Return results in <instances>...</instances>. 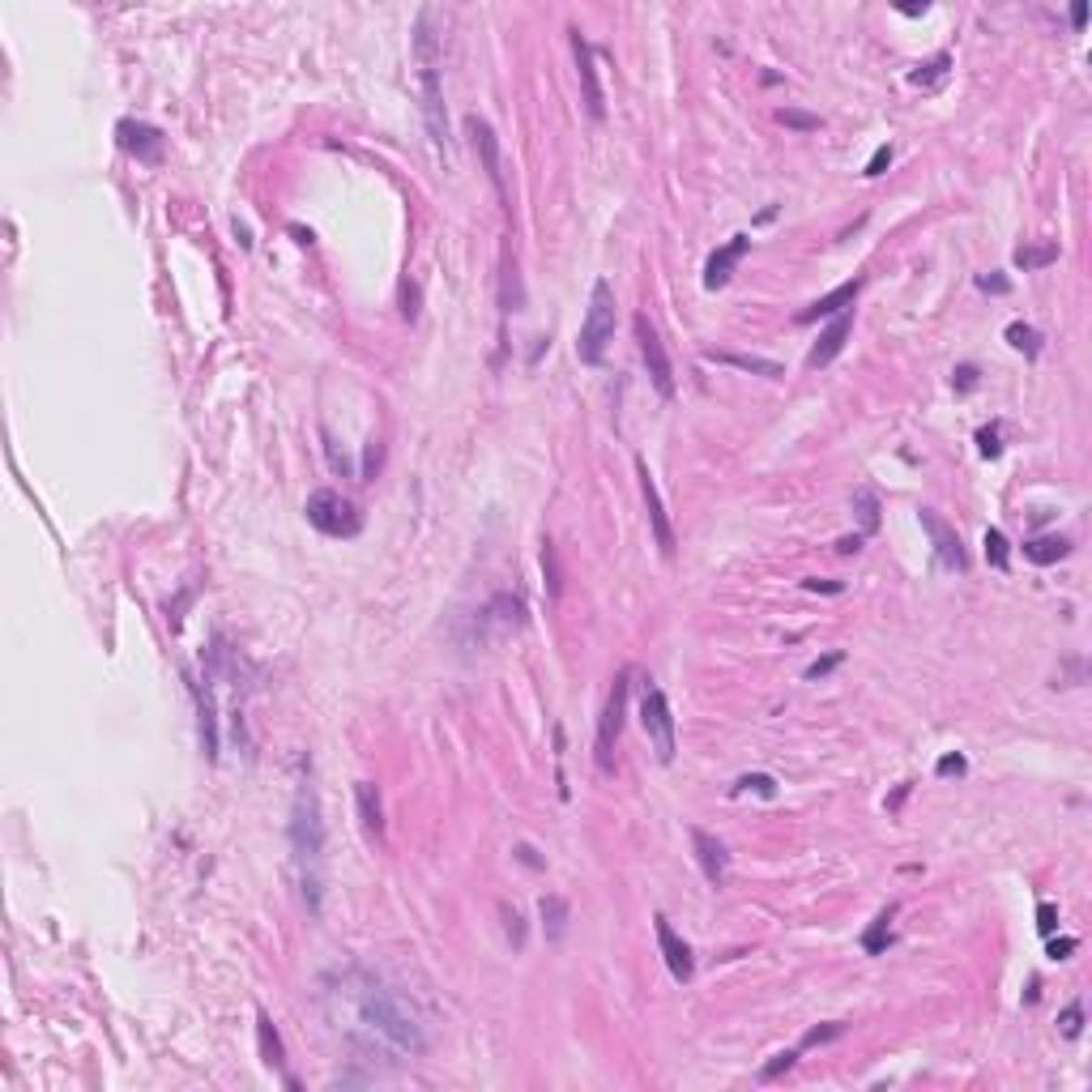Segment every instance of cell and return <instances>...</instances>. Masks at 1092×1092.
<instances>
[{
    "label": "cell",
    "mask_w": 1092,
    "mask_h": 1092,
    "mask_svg": "<svg viewBox=\"0 0 1092 1092\" xmlns=\"http://www.w3.org/2000/svg\"><path fill=\"white\" fill-rule=\"evenodd\" d=\"M290 850H295L299 883H303V901L308 914L320 917V892H325V819H320V798L312 777H303L295 790V806H290Z\"/></svg>",
    "instance_id": "1"
},
{
    "label": "cell",
    "mask_w": 1092,
    "mask_h": 1092,
    "mask_svg": "<svg viewBox=\"0 0 1092 1092\" xmlns=\"http://www.w3.org/2000/svg\"><path fill=\"white\" fill-rule=\"evenodd\" d=\"M354 1007H359V1020L393 1049H401V1054H423L427 1049V1033H423L419 1015L410 1012L406 999L398 990H388L385 982L363 977V986L354 994Z\"/></svg>",
    "instance_id": "2"
},
{
    "label": "cell",
    "mask_w": 1092,
    "mask_h": 1092,
    "mask_svg": "<svg viewBox=\"0 0 1092 1092\" xmlns=\"http://www.w3.org/2000/svg\"><path fill=\"white\" fill-rule=\"evenodd\" d=\"M610 342H615V287L607 277H597L589 290V312L581 320V337H576V359L597 367L607 359Z\"/></svg>",
    "instance_id": "3"
},
{
    "label": "cell",
    "mask_w": 1092,
    "mask_h": 1092,
    "mask_svg": "<svg viewBox=\"0 0 1092 1092\" xmlns=\"http://www.w3.org/2000/svg\"><path fill=\"white\" fill-rule=\"evenodd\" d=\"M303 512H308V525H316L325 538H354V534L363 530L359 508H354L342 491H333V486L312 491L308 504H303Z\"/></svg>",
    "instance_id": "4"
},
{
    "label": "cell",
    "mask_w": 1092,
    "mask_h": 1092,
    "mask_svg": "<svg viewBox=\"0 0 1092 1092\" xmlns=\"http://www.w3.org/2000/svg\"><path fill=\"white\" fill-rule=\"evenodd\" d=\"M640 726L649 734L653 751L662 764H674V751H679V734H674V713H670V700L657 683H644V695H640Z\"/></svg>",
    "instance_id": "5"
},
{
    "label": "cell",
    "mask_w": 1092,
    "mask_h": 1092,
    "mask_svg": "<svg viewBox=\"0 0 1092 1092\" xmlns=\"http://www.w3.org/2000/svg\"><path fill=\"white\" fill-rule=\"evenodd\" d=\"M628 687L632 670H619L615 683H610L607 708H602V721H597V768L602 773H615V742L623 734V718H628Z\"/></svg>",
    "instance_id": "6"
},
{
    "label": "cell",
    "mask_w": 1092,
    "mask_h": 1092,
    "mask_svg": "<svg viewBox=\"0 0 1092 1092\" xmlns=\"http://www.w3.org/2000/svg\"><path fill=\"white\" fill-rule=\"evenodd\" d=\"M632 329H636V346H640V359H644V367H649L653 388H657V393H662V398L670 401V398H674V367H670V354H666L662 333L653 329L644 312H640V316L632 320Z\"/></svg>",
    "instance_id": "7"
},
{
    "label": "cell",
    "mask_w": 1092,
    "mask_h": 1092,
    "mask_svg": "<svg viewBox=\"0 0 1092 1092\" xmlns=\"http://www.w3.org/2000/svg\"><path fill=\"white\" fill-rule=\"evenodd\" d=\"M568 39H572V55H576V78H581V94H585V111L589 120H607V94H602V81H597V60L589 39L576 26H568Z\"/></svg>",
    "instance_id": "8"
},
{
    "label": "cell",
    "mask_w": 1092,
    "mask_h": 1092,
    "mask_svg": "<svg viewBox=\"0 0 1092 1092\" xmlns=\"http://www.w3.org/2000/svg\"><path fill=\"white\" fill-rule=\"evenodd\" d=\"M917 521H922V530L930 534V546H935V559L948 568V572H969V551H964V542H960L956 525H948V521L939 517L935 508H922L917 512Z\"/></svg>",
    "instance_id": "9"
},
{
    "label": "cell",
    "mask_w": 1092,
    "mask_h": 1092,
    "mask_svg": "<svg viewBox=\"0 0 1092 1092\" xmlns=\"http://www.w3.org/2000/svg\"><path fill=\"white\" fill-rule=\"evenodd\" d=\"M465 133H470V141H474L478 158H483V171L486 179H491V188H496V197L508 201V188H504V163H499V137L496 129L483 120V116H465Z\"/></svg>",
    "instance_id": "10"
},
{
    "label": "cell",
    "mask_w": 1092,
    "mask_h": 1092,
    "mask_svg": "<svg viewBox=\"0 0 1092 1092\" xmlns=\"http://www.w3.org/2000/svg\"><path fill=\"white\" fill-rule=\"evenodd\" d=\"M636 474H640V496H644V508H649L653 542H657V551L670 559V555H674V525H670V517H666L662 491H657V483H653V474H649V465H644V461H636Z\"/></svg>",
    "instance_id": "11"
},
{
    "label": "cell",
    "mask_w": 1092,
    "mask_h": 1092,
    "mask_svg": "<svg viewBox=\"0 0 1092 1092\" xmlns=\"http://www.w3.org/2000/svg\"><path fill=\"white\" fill-rule=\"evenodd\" d=\"M653 930H657V948H662V960H666V969H670V977L679 986H687L695 977V956H692V948H687L683 939L674 935V926H670V917L666 914H657L653 917Z\"/></svg>",
    "instance_id": "12"
},
{
    "label": "cell",
    "mask_w": 1092,
    "mask_h": 1092,
    "mask_svg": "<svg viewBox=\"0 0 1092 1092\" xmlns=\"http://www.w3.org/2000/svg\"><path fill=\"white\" fill-rule=\"evenodd\" d=\"M116 137H120V145L137 158V163H163V133H158L154 124L120 120L116 124Z\"/></svg>",
    "instance_id": "13"
},
{
    "label": "cell",
    "mask_w": 1092,
    "mask_h": 1092,
    "mask_svg": "<svg viewBox=\"0 0 1092 1092\" xmlns=\"http://www.w3.org/2000/svg\"><path fill=\"white\" fill-rule=\"evenodd\" d=\"M692 850H695V862H700L705 879L713 883V888H726V871H730L726 845H721L713 832H705V828H692Z\"/></svg>",
    "instance_id": "14"
},
{
    "label": "cell",
    "mask_w": 1092,
    "mask_h": 1092,
    "mask_svg": "<svg viewBox=\"0 0 1092 1092\" xmlns=\"http://www.w3.org/2000/svg\"><path fill=\"white\" fill-rule=\"evenodd\" d=\"M850 333H853V308H845L840 316H832V325H828L824 333H819V342L811 346V354H806V367H828L840 350H845Z\"/></svg>",
    "instance_id": "15"
},
{
    "label": "cell",
    "mask_w": 1092,
    "mask_h": 1092,
    "mask_svg": "<svg viewBox=\"0 0 1092 1092\" xmlns=\"http://www.w3.org/2000/svg\"><path fill=\"white\" fill-rule=\"evenodd\" d=\"M747 248H751V239L747 235H734L730 243H721L718 252L708 256V265H705V287L708 290H721L734 277V269H739V261L747 256Z\"/></svg>",
    "instance_id": "16"
},
{
    "label": "cell",
    "mask_w": 1092,
    "mask_h": 1092,
    "mask_svg": "<svg viewBox=\"0 0 1092 1092\" xmlns=\"http://www.w3.org/2000/svg\"><path fill=\"white\" fill-rule=\"evenodd\" d=\"M858 290H862V277H853V282H840L837 290H828L824 299H816V303H811V308H803L794 320H798V325H816V320H824V316H840L845 308H853Z\"/></svg>",
    "instance_id": "17"
},
{
    "label": "cell",
    "mask_w": 1092,
    "mask_h": 1092,
    "mask_svg": "<svg viewBox=\"0 0 1092 1092\" xmlns=\"http://www.w3.org/2000/svg\"><path fill=\"white\" fill-rule=\"evenodd\" d=\"M192 695H197V713H201V747H205L210 760H218V713H214V692L192 679Z\"/></svg>",
    "instance_id": "18"
},
{
    "label": "cell",
    "mask_w": 1092,
    "mask_h": 1092,
    "mask_svg": "<svg viewBox=\"0 0 1092 1092\" xmlns=\"http://www.w3.org/2000/svg\"><path fill=\"white\" fill-rule=\"evenodd\" d=\"M705 359H713V363H726V367H739V372H751V375H768V380H777V375H785V367L777 363V359H764V354H734V350H708Z\"/></svg>",
    "instance_id": "19"
},
{
    "label": "cell",
    "mask_w": 1092,
    "mask_h": 1092,
    "mask_svg": "<svg viewBox=\"0 0 1092 1092\" xmlns=\"http://www.w3.org/2000/svg\"><path fill=\"white\" fill-rule=\"evenodd\" d=\"M354 803H359V819H363L367 832H385V806H380V790L375 781H359L354 785Z\"/></svg>",
    "instance_id": "20"
},
{
    "label": "cell",
    "mask_w": 1092,
    "mask_h": 1092,
    "mask_svg": "<svg viewBox=\"0 0 1092 1092\" xmlns=\"http://www.w3.org/2000/svg\"><path fill=\"white\" fill-rule=\"evenodd\" d=\"M1071 555V542L1059 538V534H1041V538H1028L1025 542V559L1037 563V568H1049V563H1059Z\"/></svg>",
    "instance_id": "21"
},
{
    "label": "cell",
    "mask_w": 1092,
    "mask_h": 1092,
    "mask_svg": "<svg viewBox=\"0 0 1092 1092\" xmlns=\"http://www.w3.org/2000/svg\"><path fill=\"white\" fill-rule=\"evenodd\" d=\"M892 917H896V905H883L871 926L862 930V951H866V956H883V951L892 948Z\"/></svg>",
    "instance_id": "22"
},
{
    "label": "cell",
    "mask_w": 1092,
    "mask_h": 1092,
    "mask_svg": "<svg viewBox=\"0 0 1092 1092\" xmlns=\"http://www.w3.org/2000/svg\"><path fill=\"white\" fill-rule=\"evenodd\" d=\"M256 1041H261V1059H265V1067H274V1071L287 1067V1049H282V1037H277L269 1012H256Z\"/></svg>",
    "instance_id": "23"
},
{
    "label": "cell",
    "mask_w": 1092,
    "mask_h": 1092,
    "mask_svg": "<svg viewBox=\"0 0 1092 1092\" xmlns=\"http://www.w3.org/2000/svg\"><path fill=\"white\" fill-rule=\"evenodd\" d=\"M538 914H542V930H546V939H551V943H559L563 930H568V917H572L568 901H563V896H555V892H551V896H542Z\"/></svg>",
    "instance_id": "24"
},
{
    "label": "cell",
    "mask_w": 1092,
    "mask_h": 1092,
    "mask_svg": "<svg viewBox=\"0 0 1092 1092\" xmlns=\"http://www.w3.org/2000/svg\"><path fill=\"white\" fill-rule=\"evenodd\" d=\"M1012 261H1015V269L1037 274V269H1046V265H1054V261H1059V243H1020Z\"/></svg>",
    "instance_id": "25"
},
{
    "label": "cell",
    "mask_w": 1092,
    "mask_h": 1092,
    "mask_svg": "<svg viewBox=\"0 0 1092 1092\" xmlns=\"http://www.w3.org/2000/svg\"><path fill=\"white\" fill-rule=\"evenodd\" d=\"M499 303L504 312H525V287H521V274H517V256L504 248V287H499Z\"/></svg>",
    "instance_id": "26"
},
{
    "label": "cell",
    "mask_w": 1092,
    "mask_h": 1092,
    "mask_svg": "<svg viewBox=\"0 0 1092 1092\" xmlns=\"http://www.w3.org/2000/svg\"><path fill=\"white\" fill-rule=\"evenodd\" d=\"M483 615L496 619L499 628H521V623H525V602H521L517 594H496V597H491V607H486Z\"/></svg>",
    "instance_id": "27"
},
{
    "label": "cell",
    "mask_w": 1092,
    "mask_h": 1092,
    "mask_svg": "<svg viewBox=\"0 0 1092 1092\" xmlns=\"http://www.w3.org/2000/svg\"><path fill=\"white\" fill-rule=\"evenodd\" d=\"M948 68H951V52H935L930 60H922V65L909 73V86H939V81L948 78Z\"/></svg>",
    "instance_id": "28"
},
{
    "label": "cell",
    "mask_w": 1092,
    "mask_h": 1092,
    "mask_svg": "<svg viewBox=\"0 0 1092 1092\" xmlns=\"http://www.w3.org/2000/svg\"><path fill=\"white\" fill-rule=\"evenodd\" d=\"M853 512H858L862 538H871V534H879V496H875L871 486H862V491H853Z\"/></svg>",
    "instance_id": "29"
},
{
    "label": "cell",
    "mask_w": 1092,
    "mask_h": 1092,
    "mask_svg": "<svg viewBox=\"0 0 1092 1092\" xmlns=\"http://www.w3.org/2000/svg\"><path fill=\"white\" fill-rule=\"evenodd\" d=\"M1007 342L1025 354V359H1037L1041 354V333L1033 329V325H1025V320H1012V325H1007Z\"/></svg>",
    "instance_id": "30"
},
{
    "label": "cell",
    "mask_w": 1092,
    "mask_h": 1092,
    "mask_svg": "<svg viewBox=\"0 0 1092 1092\" xmlns=\"http://www.w3.org/2000/svg\"><path fill=\"white\" fill-rule=\"evenodd\" d=\"M982 546H986V563H990L994 572H1007V568H1012V546H1007L1003 530H986Z\"/></svg>",
    "instance_id": "31"
},
{
    "label": "cell",
    "mask_w": 1092,
    "mask_h": 1092,
    "mask_svg": "<svg viewBox=\"0 0 1092 1092\" xmlns=\"http://www.w3.org/2000/svg\"><path fill=\"white\" fill-rule=\"evenodd\" d=\"M777 124L794 129V133H819V129H824V120L811 116V111H803V107H781L777 111Z\"/></svg>",
    "instance_id": "32"
},
{
    "label": "cell",
    "mask_w": 1092,
    "mask_h": 1092,
    "mask_svg": "<svg viewBox=\"0 0 1092 1092\" xmlns=\"http://www.w3.org/2000/svg\"><path fill=\"white\" fill-rule=\"evenodd\" d=\"M542 576H546V597H551V602H559L563 576H559V555H555L551 542H542Z\"/></svg>",
    "instance_id": "33"
},
{
    "label": "cell",
    "mask_w": 1092,
    "mask_h": 1092,
    "mask_svg": "<svg viewBox=\"0 0 1092 1092\" xmlns=\"http://www.w3.org/2000/svg\"><path fill=\"white\" fill-rule=\"evenodd\" d=\"M794 1062H798V1046H794V1049H777L773 1059H768V1062L760 1067V1080H764V1084L781 1080V1075H785L790 1067H794Z\"/></svg>",
    "instance_id": "34"
},
{
    "label": "cell",
    "mask_w": 1092,
    "mask_h": 1092,
    "mask_svg": "<svg viewBox=\"0 0 1092 1092\" xmlns=\"http://www.w3.org/2000/svg\"><path fill=\"white\" fill-rule=\"evenodd\" d=\"M840 1033H845V1025H837V1020H832V1025L811 1028V1033H806V1037L798 1041V1054H803V1049H816V1046H828V1041H837Z\"/></svg>",
    "instance_id": "35"
},
{
    "label": "cell",
    "mask_w": 1092,
    "mask_h": 1092,
    "mask_svg": "<svg viewBox=\"0 0 1092 1092\" xmlns=\"http://www.w3.org/2000/svg\"><path fill=\"white\" fill-rule=\"evenodd\" d=\"M747 790H755L760 798H777V781L768 773H751V777H739V785H734V794H747Z\"/></svg>",
    "instance_id": "36"
},
{
    "label": "cell",
    "mask_w": 1092,
    "mask_h": 1092,
    "mask_svg": "<svg viewBox=\"0 0 1092 1092\" xmlns=\"http://www.w3.org/2000/svg\"><path fill=\"white\" fill-rule=\"evenodd\" d=\"M1059 1033L1062 1037H1080L1084 1033V1003H1071V1007H1062V1015H1059Z\"/></svg>",
    "instance_id": "37"
},
{
    "label": "cell",
    "mask_w": 1092,
    "mask_h": 1092,
    "mask_svg": "<svg viewBox=\"0 0 1092 1092\" xmlns=\"http://www.w3.org/2000/svg\"><path fill=\"white\" fill-rule=\"evenodd\" d=\"M499 914H504V930H508V943L512 948H525V917L517 914V909H508V905H499Z\"/></svg>",
    "instance_id": "38"
},
{
    "label": "cell",
    "mask_w": 1092,
    "mask_h": 1092,
    "mask_svg": "<svg viewBox=\"0 0 1092 1092\" xmlns=\"http://www.w3.org/2000/svg\"><path fill=\"white\" fill-rule=\"evenodd\" d=\"M840 662H845V653H840V649L824 653V657H816V662L806 666V679H811V683H816V679H828V674L837 670V666H840Z\"/></svg>",
    "instance_id": "39"
},
{
    "label": "cell",
    "mask_w": 1092,
    "mask_h": 1092,
    "mask_svg": "<svg viewBox=\"0 0 1092 1092\" xmlns=\"http://www.w3.org/2000/svg\"><path fill=\"white\" fill-rule=\"evenodd\" d=\"M935 773L939 777H964V773H969V760H964L960 751H951V755H943V760L935 764Z\"/></svg>",
    "instance_id": "40"
},
{
    "label": "cell",
    "mask_w": 1092,
    "mask_h": 1092,
    "mask_svg": "<svg viewBox=\"0 0 1092 1092\" xmlns=\"http://www.w3.org/2000/svg\"><path fill=\"white\" fill-rule=\"evenodd\" d=\"M977 448H982V457H999V453H1003V440H999V423H994V427H982V431H977Z\"/></svg>",
    "instance_id": "41"
},
{
    "label": "cell",
    "mask_w": 1092,
    "mask_h": 1092,
    "mask_svg": "<svg viewBox=\"0 0 1092 1092\" xmlns=\"http://www.w3.org/2000/svg\"><path fill=\"white\" fill-rule=\"evenodd\" d=\"M888 166H892V145H879V150L871 154V163H866V171H862V176L875 179V176H883Z\"/></svg>",
    "instance_id": "42"
},
{
    "label": "cell",
    "mask_w": 1092,
    "mask_h": 1092,
    "mask_svg": "<svg viewBox=\"0 0 1092 1092\" xmlns=\"http://www.w3.org/2000/svg\"><path fill=\"white\" fill-rule=\"evenodd\" d=\"M1075 948H1080V939H1071V935H1067V939H1054V935H1049L1046 956H1049V960H1071V951H1075Z\"/></svg>",
    "instance_id": "43"
},
{
    "label": "cell",
    "mask_w": 1092,
    "mask_h": 1092,
    "mask_svg": "<svg viewBox=\"0 0 1092 1092\" xmlns=\"http://www.w3.org/2000/svg\"><path fill=\"white\" fill-rule=\"evenodd\" d=\"M951 385H956V393H969V388H977V367H973V363H960L956 372H951Z\"/></svg>",
    "instance_id": "44"
},
{
    "label": "cell",
    "mask_w": 1092,
    "mask_h": 1092,
    "mask_svg": "<svg viewBox=\"0 0 1092 1092\" xmlns=\"http://www.w3.org/2000/svg\"><path fill=\"white\" fill-rule=\"evenodd\" d=\"M1054 926H1059V909L1049 905V901H1041V905H1037V930L1049 939V935H1054Z\"/></svg>",
    "instance_id": "45"
},
{
    "label": "cell",
    "mask_w": 1092,
    "mask_h": 1092,
    "mask_svg": "<svg viewBox=\"0 0 1092 1092\" xmlns=\"http://www.w3.org/2000/svg\"><path fill=\"white\" fill-rule=\"evenodd\" d=\"M977 290H990V295H1007V290H1012V282H1007L1003 274H977Z\"/></svg>",
    "instance_id": "46"
},
{
    "label": "cell",
    "mask_w": 1092,
    "mask_h": 1092,
    "mask_svg": "<svg viewBox=\"0 0 1092 1092\" xmlns=\"http://www.w3.org/2000/svg\"><path fill=\"white\" fill-rule=\"evenodd\" d=\"M325 453H329V465H333V474H342V478H350V461H346L337 448H333V440L325 436Z\"/></svg>",
    "instance_id": "47"
},
{
    "label": "cell",
    "mask_w": 1092,
    "mask_h": 1092,
    "mask_svg": "<svg viewBox=\"0 0 1092 1092\" xmlns=\"http://www.w3.org/2000/svg\"><path fill=\"white\" fill-rule=\"evenodd\" d=\"M806 594H845V585L840 581H803Z\"/></svg>",
    "instance_id": "48"
},
{
    "label": "cell",
    "mask_w": 1092,
    "mask_h": 1092,
    "mask_svg": "<svg viewBox=\"0 0 1092 1092\" xmlns=\"http://www.w3.org/2000/svg\"><path fill=\"white\" fill-rule=\"evenodd\" d=\"M862 542H866L862 534H845V538H837V551H840V555H858V551H862Z\"/></svg>",
    "instance_id": "49"
},
{
    "label": "cell",
    "mask_w": 1092,
    "mask_h": 1092,
    "mask_svg": "<svg viewBox=\"0 0 1092 1092\" xmlns=\"http://www.w3.org/2000/svg\"><path fill=\"white\" fill-rule=\"evenodd\" d=\"M1071 26H1075V31H1084V26H1088V5H1084V0H1080V5H1071Z\"/></svg>",
    "instance_id": "50"
},
{
    "label": "cell",
    "mask_w": 1092,
    "mask_h": 1092,
    "mask_svg": "<svg viewBox=\"0 0 1092 1092\" xmlns=\"http://www.w3.org/2000/svg\"><path fill=\"white\" fill-rule=\"evenodd\" d=\"M375 465H380V448H375V444H367V465H363V483H367V478H372V474H375Z\"/></svg>",
    "instance_id": "51"
},
{
    "label": "cell",
    "mask_w": 1092,
    "mask_h": 1092,
    "mask_svg": "<svg viewBox=\"0 0 1092 1092\" xmlns=\"http://www.w3.org/2000/svg\"><path fill=\"white\" fill-rule=\"evenodd\" d=\"M517 858L525 862V866H542V858L534 853V845H517Z\"/></svg>",
    "instance_id": "52"
},
{
    "label": "cell",
    "mask_w": 1092,
    "mask_h": 1092,
    "mask_svg": "<svg viewBox=\"0 0 1092 1092\" xmlns=\"http://www.w3.org/2000/svg\"><path fill=\"white\" fill-rule=\"evenodd\" d=\"M926 9H930L926 0H922V5H901V13H905V18H922V13H926Z\"/></svg>",
    "instance_id": "53"
}]
</instances>
